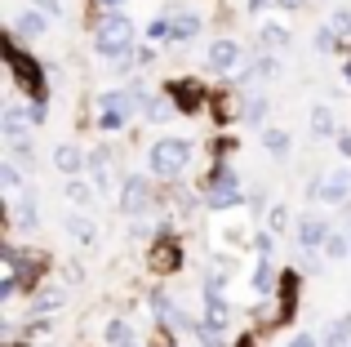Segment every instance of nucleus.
<instances>
[{
	"mask_svg": "<svg viewBox=\"0 0 351 347\" xmlns=\"http://www.w3.org/2000/svg\"><path fill=\"white\" fill-rule=\"evenodd\" d=\"M94 45H98L103 58H125L129 45H134V23H129L125 14H116V9H107V18L94 32Z\"/></svg>",
	"mask_w": 351,
	"mask_h": 347,
	"instance_id": "obj_1",
	"label": "nucleus"
},
{
	"mask_svg": "<svg viewBox=\"0 0 351 347\" xmlns=\"http://www.w3.org/2000/svg\"><path fill=\"white\" fill-rule=\"evenodd\" d=\"M191 160V143L187 139H160L152 143V152H147V165H152L156 178H178L182 169H187Z\"/></svg>",
	"mask_w": 351,
	"mask_h": 347,
	"instance_id": "obj_2",
	"label": "nucleus"
},
{
	"mask_svg": "<svg viewBox=\"0 0 351 347\" xmlns=\"http://www.w3.org/2000/svg\"><path fill=\"white\" fill-rule=\"evenodd\" d=\"M245 200V191H240V178L232 165H218L214 174H209V205L214 209H232Z\"/></svg>",
	"mask_w": 351,
	"mask_h": 347,
	"instance_id": "obj_3",
	"label": "nucleus"
},
{
	"mask_svg": "<svg viewBox=\"0 0 351 347\" xmlns=\"http://www.w3.org/2000/svg\"><path fill=\"white\" fill-rule=\"evenodd\" d=\"M311 196L329 200V205H343L351 196V165H338V169H329L325 178H316L311 182Z\"/></svg>",
	"mask_w": 351,
	"mask_h": 347,
	"instance_id": "obj_4",
	"label": "nucleus"
},
{
	"mask_svg": "<svg viewBox=\"0 0 351 347\" xmlns=\"http://www.w3.org/2000/svg\"><path fill=\"white\" fill-rule=\"evenodd\" d=\"M182 263V245L173 241V236H160V241L147 250V267L156 272V276H169V272H178Z\"/></svg>",
	"mask_w": 351,
	"mask_h": 347,
	"instance_id": "obj_5",
	"label": "nucleus"
},
{
	"mask_svg": "<svg viewBox=\"0 0 351 347\" xmlns=\"http://www.w3.org/2000/svg\"><path fill=\"white\" fill-rule=\"evenodd\" d=\"M240 58H245V53H240L236 40H214V45H209V53H205V62H209L214 71H223V76H236V71L245 67Z\"/></svg>",
	"mask_w": 351,
	"mask_h": 347,
	"instance_id": "obj_6",
	"label": "nucleus"
},
{
	"mask_svg": "<svg viewBox=\"0 0 351 347\" xmlns=\"http://www.w3.org/2000/svg\"><path fill=\"white\" fill-rule=\"evenodd\" d=\"M147 205H152V187H147V178H143V174L125 178V187H120V209H125V214H143Z\"/></svg>",
	"mask_w": 351,
	"mask_h": 347,
	"instance_id": "obj_7",
	"label": "nucleus"
},
{
	"mask_svg": "<svg viewBox=\"0 0 351 347\" xmlns=\"http://www.w3.org/2000/svg\"><path fill=\"white\" fill-rule=\"evenodd\" d=\"M169 98H173V107H182V112H200V107H205V89H200L196 80H173Z\"/></svg>",
	"mask_w": 351,
	"mask_h": 347,
	"instance_id": "obj_8",
	"label": "nucleus"
},
{
	"mask_svg": "<svg viewBox=\"0 0 351 347\" xmlns=\"http://www.w3.org/2000/svg\"><path fill=\"white\" fill-rule=\"evenodd\" d=\"M298 241H302V250H320V245L329 241V223H325V218H316V214H307L298 223Z\"/></svg>",
	"mask_w": 351,
	"mask_h": 347,
	"instance_id": "obj_9",
	"label": "nucleus"
},
{
	"mask_svg": "<svg viewBox=\"0 0 351 347\" xmlns=\"http://www.w3.org/2000/svg\"><path fill=\"white\" fill-rule=\"evenodd\" d=\"M32 107H27V112H23V107H5V139L9 143H27V130H32Z\"/></svg>",
	"mask_w": 351,
	"mask_h": 347,
	"instance_id": "obj_10",
	"label": "nucleus"
},
{
	"mask_svg": "<svg viewBox=\"0 0 351 347\" xmlns=\"http://www.w3.org/2000/svg\"><path fill=\"white\" fill-rule=\"evenodd\" d=\"M45 27H49V23H45L40 5H36V9H23V14L14 18V36H18V40H23V36H45Z\"/></svg>",
	"mask_w": 351,
	"mask_h": 347,
	"instance_id": "obj_11",
	"label": "nucleus"
},
{
	"mask_svg": "<svg viewBox=\"0 0 351 347\" xmlns=\"http://www.w3.org/2000/svg\"><path fill=\"white\" fill-rule=\"evenodd\" d=\"M53 165L67 174V178H76V174L85 169V156H80V147H71V143H58V147H53Z\"/></svg>",
	"mask_w": 351,
	"mask_h": 347,
	"instance_id": "obj_12",
	"label": "nucleus"
},
{
	"mask_svg": "<svg viewBox=\"0 0 351 347\" xmlns=\"http://www.w3.org/2000/svg\"><path fill=\"white\" fill-rule=\"evenodd\" d=\"M67 236L76 245H94L98 241V227L89 223V218H80V214H67Z\"/></svg>",
	"mask_w": 351,
	"mask_h": 347,
	"instance_id": "obj_13",
	"label": "nucleus"
},
{
	"mask_svg": "<svg viewBox=\"0 0 351 347\" xmlns=\"http://www.w3.org/2000/svg\"><path fill=\"white\" fill-rule=\"evenodd\" d=\"M258 40H263V49H285L289 32H285V23H263L258 27Z\"/></svg>",
	"mask_w": 351,
	"mask_h": 347,
	"instance_id": "obj_14",
	"label": "nucleus"
},
{
	"mask_svg": "<svg viewBox=\"0 0 351 347\" xmlns=\"http://www.w3.org/2000/svg\"><path fill=\"white\" fill-rule=\"evenodd\" d=\"M89 169H94V182H98V187H107V178H112V152H107V147L89 152Z\"/></svg>",
	"mask_w": 351,
	"mask_h": 347,
	"instance_id": "obj_15",
	"label": "nucleus"
},
{
	"mask_svg": "<svg viewBox=\"0 0 351 347\" xmlns=\"http://www.w3.org/2000/svg\"><path fill=\"white\" fill-rule=\"evenodd\" d=\"M107 347H134V334H129V325L125 321H107Z\"/></svg>",
	"mask_w": 351,
	"mask_h": 347,
	"instance_id": "obj_16",
	"label": "nucleus"
},
{
	"mask_svg": "<svg viewBox=\"0 0 351 347\" xmlns=\"http://www.w3.org/2000/svg\"><path fill=\"white\" fill-rule=\"evenodd\" d=\"M254 289H258V294H267V289H276V267L267 263V254H263V263L254 267Z\"/></svg>",
	"mask_w": 351,
	"mask_h": 347,
	"instance_id": "obj_17",
	"label": "nucleus"
},
{
	"mask_svg": "<svg viewBox=\"0 0 351 347\" xmlns=\"http://www.w3.org/2000/svg\"><path fill=\"white\" fill-rule=\"evenodd\" d=\"M311 134H316V139L334 134V112H329V107H311Z\"/></svg>",
	"mask_w": 351,
	"mask_h": 347,
	"instance_id": "obj_18",
	"label": "nucleus"
},
{
	"mask_svg": "<svg viewBox=\"0 0 351 347\" xmlns=\"http://www.w3.org/2000/svg\"><path fill=\"white\" fill-rule=\"evenodd\" d=\"M196 32H200V18L196 14H178V18H173V40H191Z\"/></svg>",
	"mask_w": 351,
	"mask_h": 347,
	"instance_id": "obj_19",
	"label": "nucleus"
},
{
	"mask_svg": "<svg viewBox=\"0 0 351 347\" xmlns=\"http://www.w3.org/2000/svg\"><path fill=\"white\" fill-rule=\"evenodd\" d=\"M67 200H71V205H80V209L94 205V187H89V182H80V178H71L67 182Z\"/></svg>",
	"mask_w": 351,
	"mask_h": 347,
	"instance_id": "obj_20",
	"label": "nucleus"
},
{
	"mask_svg": "<svg viewBox=\"0 0 351 347\" xmlns=\"http://www.w3.org/2000/svg\"><path fill=\"white\" fill-rule=\"evenodd\" d=\"M263 143L271 156H289V134L285 130H263Z\"/></svg>",
	"mask_w": 351,
	"mask_h": 347,
	"instance_id": "obj_21",
	"label": "nucleus"
},
{
	"mask_svg": "<svg viewBox=\"0 0 351 347\" xmlns=\"http://www.w3.org/2000/svg\"><path fill=\"white\" fill-rule=\"evenodd\" d=\"M0 187H5V196H9V200H18V187H23V178H18V169H14V165H0Z\"/></svg>",
	"mask_w": 351,
	"mask_h": 347,
	"instance_id": "obj_22",
	"label": "nucleus"
},
{
	"mask_svg": "<svg viewBox=\"0 0 351 347\" xmlns=\"http://www.w3.org/2000/svg\"><path fill=\"white\" fill-rule=\"evenodd\" d=\"M223 236H227V245H236V250H240V245H249V227L240 223V218H232V223L223 227Z\"/></svg>",
	"mask_w": 351,
	"mask_h": 347,
	"instance_id": "obj_23",
	"label": "nucleus"
},
{
	"mask_svg": "<svg viewBox=\"0 0 351 347\" xmlns=\"http://www.w3.org/2000/svg\"><path fill=\"white\" fill-rule=\"evenodd\" d=\"M58 307H62V294H53V289H49V294H40V298H36V303H32V312L49 316V312H58Z\"/></svg>",
	"mask_w": 351,
	"mask_h": 347,
	"instance_id": "obj_24",
	"label": "nucleus"
},
{
	"mask_svg": "<svg viewBox=\"0 0 351 347\" xmlns=\"http://www.w3.org/2000/svg\"><path fill=\"white\" fill-rule=\"evenodd\" d=\"M351 339H347V330H343V325H329V330H325V343H320V347H347Z\"/></svg>",
	"mask_w": 351,
	"mask_h": 347,
	"instance_id": "obj_25",
	"label": "nucleus"
},
{
	"mask_svg": "<svg viewBox=\"0 0 351 347\" xmlns=\"http://www.w3.org/2000/svg\"><path fill=\"white\" fill-rule=\"evenodd\" d=\"M329 27H334L338 36H351V9H338V14L329 18Z\"/></svg>",
	"mask_w": 351,
	"mask_h": 347,
	"instance_id": "obj_26",
	"label": "nucleus"
},
{
	"mask_svg": "<svg viewBox=\"0 0 351 347\" xmlns=\"http://www.w3.org/2000/svg\"><path fill=\"white\" fill-rule=\"evenodd\" d=\"M285 223H289L285 205H271V214H267V227H271V232H285Z\"/></svg>",
	"mask_w": 351,
	"mask_h": 347,
	"instance_id": "obj_27",
	"label": "nucleus"
},
{
	"mask_svg": "<svg viewBox=\"0 0 351 347\" xmlns=\"http://www.w3.org/2000/svg\"><path fill=\"white\" fill-rule=\"evenodd\" d=\"M245 116H249V125H258L267 116V98H254V103H245Z\"/></svg>",
	"mask_w": 351,
	"mask_h": 347,
	"instance_id": "obj_28",
	"label": "nucleus"
},
{
	"mask_svg": "<svg viewBox=\"0 0 351 347\" xmlns=\"http://www.w3.org/2000/svg\"><path fill=\"white\" fill-rule=\"evenodd\" d=\"M325 250L334 254V259H343V254H351V241H343V236H329V241H325Z\"/></svg>",
	"mask_w": 351,
	"mask_h": 347,
	"instance_id": "obj_29",
	"label": "nucleus"
},
{
	"mask_svg": "<svg viewBox=\"0 0 351 347\" xmlns=\"http://www.w3.org/2000/svg\"><path fill=\"white\" fill-rule=\"evenodd\" d=\"M218 112H223V116H236L240 112V98L236 94H223V98H218Z\"/></svg>",
	"mask_w": 351,
	"mask_h": 347,
	"instance_id": "obj_30",
	"label": "nucleus"
},
{
	"mask_svg": "<svg viewBox=\"0 0 351 347\" xmlns=\"http://www.w3.org/2000/svg\"><path fill=\"white\" fill-rule=\"evenodd\" d=\"M14 218H18V227H36V209H32V205H18Z\"/></svg>",
	"mask_w": 351,
	"mask_h": 347,
	"instance_id": "obj_31",
	"label": "nucleus"
},
{
	"mask_svg": "<svg viewBox=\"0 0 351 347\" xmlns=\"http://www.w3.org/2000/svg\"><path fill=\"white\" fill-rule=\"evenodd\" d=\"M147 116L152 121H169V103H147Z\"/></svg>",
	"mask_w": 351,
	"mask_h": 347,
	"instance_id": "obj_32",
	"label": "nucleus"
},
{
	"mask_svg": "<svg viewBox=\"0 0 351 347\" xmlns=\"http://www.w3.org/2000/svg\"><path fill=\"white\" fill-rule=\"evenodd\" d=\"M45 116H49V112H45V98H36V103H32V121L45 125Z\"/></svg>",
	"mask_w": 351,
	"mask_h": 347,
	"instance_id": "obj_33",
	"label": "nucleus"
},
{
	"mask_svg": "<svg viewBox=\"0 0 351 347\" xmlns=\"http://www.w3.org/2000/svg\"><path fill=\"white\" fill-rule=\"evenodd\" d=\"M36 5H40L45 14H62V0H36Z\"/></svg>",
	"mask_w": 351,
	"mask_h": 347,
	"instance_id": "obj_34",
	"label": "nucleus"
},
{
	"mask_svg": "<svg viewBox=\"0 0 351 347\" xmlns=\"http://www.w3.org/2000/svg\"><path fill=\"white\" fill-rule=\"evenodd\" d=\"M289 347H320V343H316V339H311V334H298V339H293Z\"/></svg>",
	"mask_w": 351,
	"mask_h": 347,
	"instance_id": "obj_35",
	"label": "nucleus"
},
{
	"mask_svg": "<svg viewBox=\"0 0 351 347\" xmlns=\"http://www.w3.org/2000/svg\"><path fill=\"white\" fill-rule=\"evenodd\" d=\"M338 152H343V156L351 160V134H343V139H338Z\"/></svg>",
	"mask_w": 351,
	"mask_h": 347,
	"instance_id": "obj_36",
	"label": "nucleus"
},
{
	"mask_svg": "<svg viewBox=\"0 0 351 347\" xmlns=\"http://www.w3.org/2000/svg\"><path fill=\"white\" fill-rule=\"evenodd\" d=\"M338 325H343V330H347V339H351V312L343 316V321H338Z\"/></svg>",
	"mask_w": 351,
	"mask_h": 347,
	"instance_id": "obj_37",
	"label": "nucleus"
},
{
	"mask_svg": "<svg viewBox=\"0 0 351 347\" xmlns=\"http://www.w3.org/2000/svg\"><path fill=\"white\" fill-rule=\"evenodd\" d=\"M267 5H271V0H249V9H267Z\"/></svg>",
	"mask_w": 351,
	"mask_h": 347,
	"instance_id": "obj_38",
	"label": "nucleus"
},
{
	"mask_svg": "<svg viewBox=\"0 0 351 347\" xmlns=\"http://www.w3.org/2000/svg\"><path fill=\"white\" fill-rule=\"evenodd\" d=\"M98 5H103V9H116V5H120V0H98Z\"/></svg>",
	"mask_w": 351,
	"mask_h": 347,
	"instance_id": "obj_39",
	"label": "nucleus"
},
{
	"mask_svg": "<svg viewBox=\"0 0 351 347\" xmlns=\"http://www.w3.org/2000/svg\"><path fill=\"white\" fill-rule=\"evenodd\" d=\"M347 80H351V62H347Z\"/></svg>",
	"mask_w": 351,
	"mask_h": 347,
	"instance_id": "obj_40",
	"label": "nucleus"
}]
</instances>
